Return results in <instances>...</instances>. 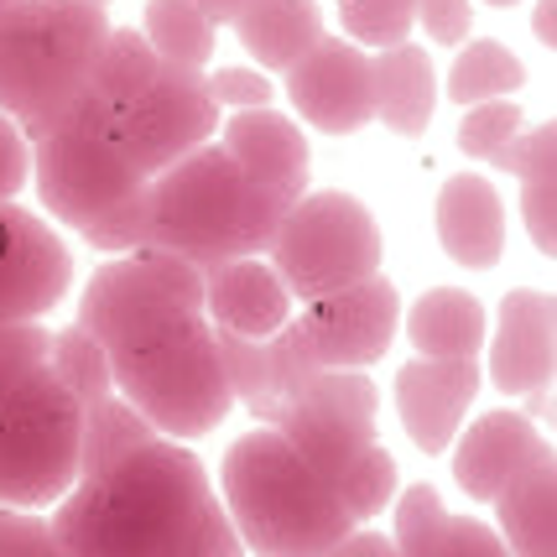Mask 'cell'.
Segmentation results:
<instances>
[{
  "label": "cell",
  "instance_id": "27",
  "mask_svg": "<svg viewBox=\"0 0 557 557\" xmlns=\"http://www.w3.org/2000/svg\"><path fill=\"white\" fill-rule=\"evenodd\" d=\"M157 428L146 422L131 401H125L121 391H110V396H95V401H84V437H78V474H95L104 463H115L121 454L131 448H141L151 443Z\"/></svg>",
  "mask_w": 557,
  "mask_h": 557
},
{
  "label": "cell",
  "instance_id": "11",
  "mask_svg": "<svg viewBox=\"0 0 557 557\" xmlns=\"http://www.w3.org/2000/svg\"><path fill=\"white\" fill-rule=\"evenodd\" d=\"M292 329L318 370H364L381 364L396 334H401V292L386 271L349 282L339 292H323L292 313Z\"/></svg>",
  "mask_w": 557,
  "mask_h": 557
},
{
  "label": "cell",
  "instance_id": "42",
  "mask_svg": "<svg viewBox=\"0 0 557 557\" xmlns=\"http://www.w3.org/2000/svg\"><path fill=\"white\" fill-rule=\"evenodd\" d=\"M0 5H11V0H0Z\"/></svg>",
  "mask_w": 557,
  "mask_h": 557
},
{
  "label": "cell",
  "instance_id": "7",
  "mask_svg": "<svg viewBox=\"0 0 557 557\" xmlns=\"http://www.w3.org/2000/svg\"><path fill=\"white\" fill-rule=\"evenodd\" d=\"M84 407L48 364L0 401V506L52 510L78 485Z\"/></svg>",
  "mask_w": 557,
  "mask_h": 557
},
{
  "label": "cell",
  "instance_id": "29",
  "mask_svg": "<svg viewBox=\"0 0 557 557\" xmlns=\"http://www.w3.org/2000/svg\"><path fill=\"white\" fill-rule=\"evenodd\" d=\"M48 370L73 391V396H78V407H84V401H95V396H110V391H115L104 349H99V344L89 339L78 323H69V329H52V334H48Z\"/></svg>",
  "mask_w": 557,
  "mask_h": 557
},
{
  "label": "cell",
  "instance_id": "9",
  "mask_svg": "<svg viewBox=\"0 0 557 557\" xmlns=\"http://www.w3.org/2000/svg\"><path fill=\"white\" fill-rule=\"evenodd\" d=\"M146 183L151 177L125 157V146L110 136V125L84 115V110H69L48 136L32 141V188H37L52 224L84 230L104 209L141 194Z\"/></svg>",
  "mask_w": 557,
  "mask_h": 557
},
{
  "label": "cell",
  "instance_id": "28",
  "mask_svg": "<svg viewBox=\"0 0 557 557\" xmlns=\"http://www.w3.org/2000/svg\"><path fill=\"white\" fill-rule=\"evenodd\" d=\"M521 84H527L521 58H516L506 42H495V37L463 42L459 58H454V69H448V99H454L459 110L485 104V99H510Z\"/></svg>",
  "mask_w": 557,
  "mask_h": 557
},
{
  "label": "cell",
  "instance_id": "26",
  "mask_svg": "<svg viewBox=\"0 0 557 557\" xmlns=\"http://www.w3.org/2000/svg\"><path fill=\"white\" fill-rule=\"evenodd\" d=\"M141 37L151 42V52H157L162 63H172V69L209 73V63H214V42H219V26L198 11L194 0H146Z\"/></svg>",
  "mask_w": 557,
  "mask_h": 557
},
{
  "label": "cell",
  "instance_id": "35",
  "mask_svg": "<svg viewBox=\"0 0 557 557\" xmlns=\"http://www.w3.org/2000/svg\"><path fill=\"white\" fill-rule=\"evenodd\" d=\"M203 89L214 99V110H224V115L271 104V78L261 69H214L203 73Z\"/></svg>",
  "mask_w": 557,
  "mask_h": 557
},
{
  "label": "cell",
  "instance_id": "25",
  "mask_svg": "<svg viewBox=\"0 0 557 557\" xmlns=\"http://www.w3.org/2000/svg\"><path fill=\"white\" fill-rule=\"evenodd\" d=\"M407 339L422 360H480L485 349V302L463 287L422 292L407 313Z\"/></svg>",
  "mask_w": 557,
  "mask_h": 557
},
{
  "label": "cell",
  "instance_id": "3",
  "mask_svg": "<svg viewBox=\"0 0 557 557\" xmlns=\"http://www.w3.org/2000/svg\"><path fill=\"white\" fill-rule=\"evenodd\" d=\"M219 506L256 557H323L360 527L334 485L267 422L224 448Z\"/></svg>",
  "mask_w": 557,
  "mask_h": 557
},
{
  "label": "cell",
  "instance_id": "21",
  "mask_svg": "<svg viewBox=\"0 0 557 557\" xmlns=\"http://www.w3.org/2000/svg\"><path fill=\"white\" fill-rule=\"evenodd\" d=\"M370 84H375V121L386 125L391 136L417 141L433 125L437 73L433 58L417 42H396V48L370 52Z\"/></svg>",
  "mask_w": 557,
  "mask_h": 557
},
{
  "label": "cell",
  "instance_id": "31",
  "mask_svg": "<svg viewBox=\"0 0 557 557\" xmlns=\"http://www.w3.org/2000/svg\"><path fill=\"white\" fill-rule=\"evenodd\" d=\"M521 131V104L516 99H485V104H469L459 121V151L463 157H480V162H495L500 146Z\"/></svg>",
  "mask_w": 557,
  "mask_h": 557
},
{
  "label": "cell",
  "instance_id": "12",
  "mask_svg": "<svg viewBox=\"0 0 557 557\" xmlns=\"http://www.w3.org/2000/svg\"><path fill=\"white\" fill-rule=\"evenodd\" d=\"M73 287V250L26 203H0V323H42Z\"/></svg>",
  "mask_w": 557,
  "mask_h": 557
},
{
  "label": "cell",
  "instance_id": "32",
  "mask_svg": "<svg viewBox=\"0 0 557 557\" xmlns=\"http://www.w3.org/2000/svg\"><path fill=\"white\" fill-rule=\"evenodd\" d=\"M48 323H0V401L22 386L37 364H48Z\"/></svg>",
  "mask_w": 557,
  "mask_h": 557
},
{
  "label": "cell",
  "instance_id": "41",
  "mask_svg": "<svg viewBox=\"0 0 557 557\" xmlns=\"http://www.w3.org/2000/svg\"><path fill=\"white\" fill-rule=\"evenodd\" d=\"M485 5H495V11H506V5H521V0H485Z\"/></svg>",
  "mask_w": 557,
  "mask_h": 557
},
{
  "label": "cell",
  "instance_id": "22",
  "mask_svg": "<svg viewBox=\"0 0 557 557\" xmlns=\"http://www.w3.org/2000/svg\"><path fill=\"white\" fill-rule=\"evenodd\" d=\"M495 168H506L521 188V219H527V240L536 245V256H557V125H532L516 131Z\"/></svg>",
  "mask_w": 557,
  "mask_h": 557
},
{
  "label": "cell",
  "instance_id": "13",
  "mask_svg": "<svg viewBox=\"0 0 557 557\" xmlns=\"http://www.w3.org/2000/svg\"><path fill=\"white\" fill-rule=\"evenodd\" d=\"M287 99L302 121L323 136H355L375 121V84H370V52L344 37H318L287 69Z\"/></svg>",
  "mask_w": 557,
  "mask_h": 557
},
{
  "label": "cell",
  "instance_id": "18",
  "mask_svg": "<svg viewBox=\"0 0 557 557\" xmlns=\"http://www.w3.org/2000/svg\"><path fill=\"white\" fill-rule=\"evenodd\" d=\"M459 433L463 437H454V480L469 500H495L527 463L547 454V443L527 412H485Z\"/></svg>",
  "mask_w": 557,
  "mask_h": 557
},
{
  "label": "cell",
  "instance_id": "1",
  "mask_svg": "<svg viewBox=\"0 0 557 557\" xmlns=\"http://www.w3.org/2000/svg\"><path fill=\"white\" fill-rule=\"evenodd\" d=\"M78 329L104 349L110 381L162 437L194 443L235 407L203 318V271L162 250L110 256L78 297Z\"/></svg>",
  "mask_w": 557,
  "mask_h": 557
},
{
  "label": "cell",
  "instance_id": "14",
  "mask_svg": "<svg viewBox=\"0 0 557 557\" xmlns=\"http://www.w3.org/2000/svg\"><path fill=\"white\" fill-rule=\"evenodd\" d=\"M485 370L480 360H422L396 370V417L422 454H448L463 428V412L474 407Z\"/></svg>",
  "mask_w": 557,
  "mask_h": 557
},
{
  "label": "cell",
  "instance_id": "30",
  "mask_svg": "<svg viewBox=\"0 0 557 557\" xmlns=\"http://www.w3.org/2000/svg\"><path fill=\"white\" fill-rule=\"evenodd\" d=\"M339 26L349 32V42L364 52L412 42L417 0H339Z\"/></svg>",
  "mask_w": 557,
  "mask_h": 557
},
{
  "label": "cell",
  "instance_id": "10",
  "mask_svg": "<svg viewBox=\"0 0 557 557\" xmlns=\"http://www.w3.org/2000/svg\"><path fill=\"white\" fill-rule=\"evenodd\" d=\"M214 131H219V110L209 89H203V73L172 69V63H162L141 95L110 115V136L125 146V157L146 177H157L172 162H183L188 151L209 146Z\"/></svg>",
  "mask_w": 557,
  "mask_h": 557
},
{
  "label": "cell",
  "instance_id": "17",
  "mask_svg": "<svg viewBox=\"0 0 557 557\" xmlns=\"http://www.w3.org/2000/svg\"><path fill=\"white\" fill-rule=\"evenodd\" d=\"M437 245L463 271H495L506 256V194L485 172H454L437 188Z\"/></svg>",
  "mask_w": 557,
  "mask_h": 557
},
{
  "label": "cell",
  "instance_id": "6",
  "mask_svg": "<svg viewBox=\"0 0 557 557\" xmlns=\"http://www.w3.org/2000/svg\"><path fill=\"white\" fill-rule=\"evenodd\" d=\"M110 37L104 0H11L0 5V115L22 125L26 141L84 99Z\"/></svg>",
  "mask_w": 557,
  "mask_h": 557
},
{
  "label": "cell",
  "instance_id": "5",
  "mask_svg": "<svg viewBox=\"0 0 557 557\" xmlns=\"http://www.w3.org/2000/svg\"><path fill=\"white\" fill-rule=\"evenodd\" d=\"M375 412L381 396L364 370H313L261 417L334 485V495L360 527L381 516L401 490L396 459L375 433Z\"/></svg>",
  "mask_w": 557,
  "mask_h": 557
},
{
  "label": "cell",
  "instance_id": "15",
  "mask_svg": "<svg viewBox=\"0 0 557 557\" xmlns=\"http://www.w3.org/2000/svg\"><path fill=\"white\" fill-rule=\"evenodd\" d=\"M557 349V308L553 292L516 287L495 308V339H490V381L500 396H532L553 386Z\"/></svg>",
  "mask_w": 557,
  "mask_h": 557
},
{
  "label": "cell",
  "instance_id": "20",
  "mask_svg": "<svg viewBox=\"0 0 557 557\" xmlns=\"http://www.w3.org/2000/svg\"><path fill=\"white\" fill-rule=\"evenodd\" d=\"M391 542L401 557H510L495 527L474 521V516H454L433 485L396 490Z\"/></svg>",
  "mask_w": 557,
  "mask_h": 557
},
{
  "label": "cell",
  "instance_id": "4",
  "mask_svg": "<svg viewBox=\"0 0 557 557\" xmlns=\"http://www.w3.org/2000/svg\"><path fill=\"white\" fill-rule=\"evenodd\" d=\"M292 203L250 183L224 146L209 141L146 183V250L177 256L194 271L267 256Z\"/></svg>",
  "mask_w": 557,
  "mask_h": 557
},
{
  "label": "cell",
  "instance_id": "37",
  "mask_svg": "<svg viewBox=\"0 0 557 557\" xmlns=\"http://www.w3.org/2000/svg\"><path fill=\"white\" fill-rule=\"evenodd\" d=\"M26 183H32V141L11 115H0V203L22 198Z\"/></svg>",
  "mask_w": 557,
  "mask_h": 557
},
{
  "label": "cell",
  "instance_id": "2",
  "mask_svg": "<svg viewBox=\"0 0 557 557\" xmlns=\"http://www.w3.org/2000/svg\"><path fill=\"white\" fill-rule=\"evenodd\" d=\"M214 500L203 459L157 433L115 463L78 474L48 527L63 557H194Z\"/></svg>",
  "mask_w": 557,
  "mask_h": 557
},
{
  "label": "cell",
  "instance_id": "36",
  "mask_svg": "<svg viewBox=\"0 0 557 557\" xmlns=\"http://www.w3.org/2000/svg\"><path fill=\"white\" fill-rule=\"evenodd\" d=\"M417 22L437 48H463V37L474 26V5L469 0H417Z\"/></svg>",
  "mask_w": 557,
  "mask_h": 557
},
{
  "label": "cell",
  "instance_id": "19",
  "mask_svg": "<svg viewBox=\"0 0 557 557\" xmlns=\"http://www.w3.org/2000/svg\"><path fill=\"white\" fill-rule=\"evenodd\" d=\"M292 292L271 271L267 256H245L203 276V318L230 339H271L292 318Z\"/></svg>",
  "mask_w": 557,
  "mask_h": 557
},
{
  "label": "cell",
  "instance_id": "40",
  "mask_svg": "<svg viewBox=\"0 0 557 557\" xmlns=\"http://www.w3.org/2000/svg\"><path fill=\"white\" fill-rule=\"evenodd\" d=\"M194 5H198V11H203V16H209L214 26H230L235 16H240L245 0H194Z\"/></svg>",
  "mask_w": 557,
  "mask_h": 557
},
{
  "label": "cell",
  "instance_id": "16",
  "mask_svg": "<svg viewBox=\"0 0 557 557\" xmlns=\"http://www.w3.org/2000/svg\"><path fill=\"white\" fill-rule=\"evenodd\" d=\"M219 146L235 168L261 183L267 194H276L282 203H297L308 194V172H313V151H308V136L297 131L292 115L282 110H235L230 121L219 125Z\"/></svg>",
  "mask_w": 557,
  "mask_h": 557
},
{
  "label": "cell",
  "instance_id": "39",
  "mask_svg": "<svg viewBox=\"0 0 557 557\" xmlns=\"http://www.w3.org/2000/svg\"><path fill=\"white\" fill-rule=\"evenodd\" d=\"M532 37L547 52L557 48V0H536V5H532Z\"/></svg>",
  "mask_w": 557,
  "mask_h": 557
},
{
  "label": "cell",
  "instance_id": "24",
  "mask_svg": "<svg viewBox=\"0 0 557 557\" xmlns=\"http://www.w3.org/2000/svg\"><path fill=\"white\" fill-rule=\"evenodd\" d=\"M230 26H235L240 48L256 58V69L287 73L323 37V11H318V0H245Z\"/></svg>",
  "mask_w": 557,
  "mask_h": 557
},
{
  "label": "cell",
  "instance_id": "38",
  "mask_svg": "<svg viewBox=\"0 0 557 557\" xmlns=\"http://www.w3.org/2000/svg\"><path fill=\"white\" fill-rule=\"evenodd\" d=\"M323 557H401V553H396L391 532H364V527H355L339 547H329Z\"/></svg>",
  "mask_w": 557,
  "mask_h": 557
},
{
  "label": "cell",
  "instance_id": "8",
  "mask_svg": "<svg viewBox=\"0 0 557 557\" xmlns=\"http://www.w3.org/2000/svg\"><path fill=\"white\" fill-rule=\"evenodd\" d=\"M267 261L292 302H313L323 292L375 276L386 261V230L364 198L344 188H313L282 214Z\"/></svg>",
  "mask_w": 557,
  "mask_h": 557
},
{
  "label": "cell",
  "instance_id": "33",
  "mask_svg": "<svg viewBox=\"0 0 557 557\" xmlns=\"http://www.w3.org/2000/svg\"><path fill=\"white\" fill-rule=\"evenodd\" d=\"M78 235L95 245V250H104V256L146 250V188L131 194L125 203H115V209H104V214H99L95 224H84Z\"/></svg>",
  "mask_w": 557,
  "mask_h": 557
},
{
  "label": "cell",
  "instance_id": "23",
  "mask_svg": "<svg viewBox=\"0 0 557 557\" xmlns=\"http://www.w3.org/2000/svg\"><path fill=\"white\" fill-rule=\"evenodd\" d=\"M500 542L510 557H557V463L553 448L536 463H527L495 500Z\"/></svg>",
  "mask_w": 557,
  "mask_h": 557
},
{
  "label": "cell",
  "instance_id": "34",
  "mask_svg": "<svg viewBox=\"0 0 557 557\" xmlns=\"http://www.w3.org/2000/svg\"><path fill=\"white\" fill-rule=\"evenodd\" d=\"M0 557H63L42 510L0 506Z\"/></svg>",
  "mask_w": 557,
  "mask_h": 557
}]
</instances>
